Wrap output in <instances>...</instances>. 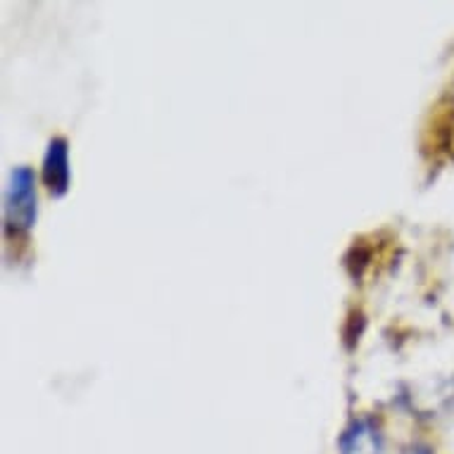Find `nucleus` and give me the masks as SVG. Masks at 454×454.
Returning <instances> with one entry per match:
<instances>
[{
    "label": "nucleus",
    "instance_id": "1",
    "mask_svg": "<svg viewBox=\"0 0 454 454\" xmlns=\"http://www.w3.org/2000/svg\"><path fill=\"white\" fill-rule=\"evenodd\" d=\"M36 219V188L29 167H17L5 195V222L12 231H29Z\"/></svg>",
    "mask_w": 454,
    "mask_h": 454
},
{
    "label": "nucleus",
    "instance_id": "2",
    "mask_svg": "<svg viewBox=\"0 0 454 454\" xmlns=\"http://www.w3.org/2000/svg\"><path fill=\"white\" fill-rule=\"evenodd\" d=\"M43 179L48 191L55 195H62L69 186V157L67 143L62 138H55L48 145V155L43 162Z\"/></svg>",
    "mask_w": 454,
    "mask_h": 454
},
{
    "label": "nucleus",
    "instance_id": "3",
    "mask_svg": "<svg viewBox=\"0 0 454 454\" xmlns=\"http://www.w3.org/2000/svg\"><path fill=\"white\" fill-rule=\"evenodd\" d=\"M343 454H380V438L369 421H359L345 438Z\"/></svg>",
    "mask_w": 454,
    "mask_h": 454
}]
</instances>
